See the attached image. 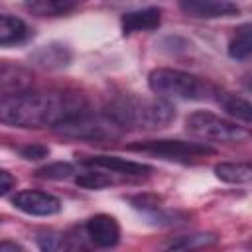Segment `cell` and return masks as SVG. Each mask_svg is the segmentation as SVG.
<instances>
[{
  "label": "cell",
  "instance_id": "obj_1",
  "mask_svg": "<svg viewBox=\"0 0 252 252\" xmlns=\"http://www.w3.org/2000/svg\"><path fill=\"white\" fill-rule=\"evenodd\" d=\"M85 108V96L75 91L24 89L0 96V124L14 128H55Z\"/></svg>",
  "mask_w": 252,
  "mask_h": 252
},
{
  "label": "cell",
  "instance_id": "obj_2",
  "mask_svg": "<svg viewBox=\"0 0 252 252\" xmlns=\"http://www.w3.org/2000/svg\"><path fill=\"white\" fill-rule=\"evenodd\" d=\"M122 130L146 128L156 130L167 126L175 118V108L161 96L142 98L134 94H122L108 102L104 110Z\"/></svg>",
  "mask_w": 252,
  "mask_h": 252
},
{
  "label": "cell",
  "instance_id": "obj_3",
  "mask_svg": "<svg viewBox=\"0 0 252 252\" xmlns=\"http://www.w3.org/2000/svg\"><path fill=\"white\" fill-rule=\"evenodd\" d=\"M148 85L156 96L179 100H211L220 93L211 81L169 67L154 69L148 75Z\"/></svg>",
  "mask_w": 252,
  "mask_h": 252
},
{
  "label": "cell",
  "instance_id": "obj_4",
  "mask_svg": "<svg viewBox=\"0 0 252 252\" xmlns=\"http://www.w3.org/2000/svg\"><path fill=\"white\" fill-rule=\"evenodd\" d=\"M55 130L63 136L79 140H114L124 132L106 112L94 114L89 110V106L57 124Z\"/></svg>",
  "mask_w": 252,
  "mask_h": 252
},
{
  "label": "cell",
  "instance_id": "obj_5",
  "mask_svg": "<svg viewBox=\"0 0 252 252\" xmlns=\"http://www.w3.org/2000/svg\"><path fill=\"white\" fill-rule=\"evenodd\" d=\"M185 128L191 136L203 142H244L248 138V130L244 126L207 110L191 112L185 118Z\"/></svg>",
  "mask_w": 252,
  "mask_h": 252
},
{
  "label": "cell",
  "instance_id": "obj_6",
  "mask_svg": "<svg viewBox=\"0 0 252 252\" xmlns=\"http://www.w3.org/2000/svg\"><path fill=\"white\" fill-rule=\"evenodd\" d=\"M130 150L156 154V156H163L167 159H181V161L215 154V150L211 146H207L205 142H185V140H148V142L130 146Z\"/></svg>",
  "mask_w": 252,
  "mask_h": 252
},
{
  "label": "cell",
  "instance_id": "obj_7",
  "mask_svg": "<svg viewBox=\"0 0 252 252\" xmlns=\"http://www.w3.org/2000/svg\"><path fill=\"white\" fill-rule=\"evenodd\" d=\"M12 205L20 209L22 213L33 215V217H51L61 211L59 197L45 193V191H35V189L16 193V197L12 199Z\"/></svg>",
  "mask_w": 252,
  "mask_h": 252
},
{
  "label": "cell",
  "instance_id": "obj_8",
  "mask_svg": "<svg viewBox=\"0 0 252 252\" xmlns=\"http://www.w3.org/2000/svg\"><path fill=\"white\" fill-rule=\"evenodd\" d=\"M179 8L183 10V14L201 20L228 18L240 12L238 4L232 0H179Z\"/></svg>",
  "mask_w": 252,
  "mask_h": 252
},
{
  "label": "cell",
  "instance_id": "obj_9",
  "mask_svg": "<svg viewBox=\"0 0 252 252\" xmlns=\"http://www.w3.org/2000/svg\"><path fill=\"white\" fill-rule=\"evenodd\" d=\"M85 232L89 236V240L98 246V248H110L116 246L120 240V224L114 217L110 215H94L87 220L85 224Z\"/></svg>",
  "mask_w": 252,
  "mask_h": 252
},
{
  "label": "cell",
  "instance_id": "obj_10",
  "mask_svg": "<svg viewBox=\"0 0 252 252\" xmlns=\"http://www.w3.org/2000/svg\"><path fill=\"white\" fill-rule=\"evenodd\" d=\"M161 24V10L159 8H142L134 10L122 16L120 26L124 33H136V32H152Z\"/></svg>",
  "mask_w": 252,
  "mask_h": 252
},
{
  "label": "cell",
  "instance_id": "obj_11",
  "mask_svg": "<svg viewBox=\"0 0 252 252\" xmlns=\"http://www.w3.org/2000/svg\"><path fill=\"white\" fill-rule=\"evenodd\" d=\"M30 85H32V75L28 69L10 61H0V96L24 91Z\"/></svg>",
  "mask_w": 252,
  "mask_h": 252
},
{
  "label": "cell",
  "instance_id": "obj_12",
  "mask_svg": "<svg viewBox=\"0 0 252 252\" xmlns=\"http://www.w3.org/2000/svg\"><path fill=\"white\" fill-rule=\"evenodd\" d=\"M85 163L94 165V167H102V169H110V171L120 173V175H146L152 171V167L146 163L130 161V159L118 158V156H93Z\"/></svg>",
  "mask_w": 252,
  "mask_h": 252
},
{
  "label": "cell",
  "instance_id": "obj_13",
  "mask_svg": "<svg viewBox=\"0 0 252 252\" xmlns=\"http://www.w3.org/2000/svg\"><path fill=\"white\" fill-rule=\"evenodd\" d=\"M30 33L32 32L24 20L10 14H0V47L24 43L30 37Z\"/></svg>",
  "mask_w": 252,
  "mask_h": 252
},
{
  "label": "cell",
  "instance_id": "obj_14",
  "mask_svg": "<svg viewBox=\"0 0 252 252\" xmlns=\"http://www.w3.org/2000/svg\"><path fill=\"white\" fill-rule=\"evenodd\" d=\"M81 2L83 0H26L24 6L28 12L39 18H53V16H63L75 10Z\"/></svg>",
  "mask_w": 252,
  "mask_h": 252
},
{
  "label": "cell",
  "instance_id": "obj_15",
  "mask_svg": "<svg viewBox=\"0 0 252 252\" xmlns=\"http://www.w3.org/2000/svg\"><path fill=\"white\" fill-rule=\"evenodd\" d=\"M33 59H35L39 65L49 67V69L65 67V65L71 61V51H69L65 45L51 43V45H43L39 51H35Z\"/></svg>",
  "mask_w": 252,
  "mask_h": 252
},
{
  "label": "cell",
  "instance_id": "obj_16",
  "mask_svg": "<svg viewBox=\"0 0 252 252\" xmlns=\"http://www.w3.org/2000/svg\"><path fill=\"white\" fill-rule=\"evenodd\" d=\"M215 175L224 183H248L252 179V167L250 163H232L222 161L215 165Z\"/></svg>",
  "mask_w": 252,
  "mask_h": 252
},
{
  "label": "cell",
  "instance_id": "obj_17",
  "mask_svg": "<svg viewBox=\"0 0 252 252\" xmlns=\"http://www.w3.org/2000/svg\"><path fill=\"white\" fill-rule=\"evenodd\" d=\"M217 100H219V102L222 104V108H224L230 116H234L236 120H242V122H246V124L252 120V106H250L248 100H244V98H240V96H236V94H228V93H219Z\"/></svg>",
  "mask_w": 252,
  "mask_h": 252
},
{
  "label": "cell",
  "instance_id": "obj_18",
  "mask_svg": "<svg viewBox=\"0 0 252 252\" xmlns=\"http://www.w3.org/2000/svg\"><path fill=\"white\" fill-rule=\"evenodd\" d=\"M252 51V39H250V24H244L236 30V33L232 35L230 43H228V55L232 59H246Z\"/></svg>",
  "mask_w": 252,
  "mask_h": 252
},
{
  "label": "cell",
  "instance_id": "obj_19",
  "mask_svg": "<svg viewBox=\"0 0 252 252\" xmlns=\"http://www.w3.org/2000/svg\"><path fill=\"white\" fill-rule=\"evenodd\" d=\"M219 238L215 234H187V236H181V238L173 240L167 248H171V250H195V248L211 246Z\"/></svg>",
  "mask_w": 252,
  "mask_h": 252
},
{
  "label": "cell",
  "instance_id": "obj_20",
  "mask_svg": "<svg viewBox=\"0 0 252 252\" xmlns=\"http://www.w3.org/2000/svg\"><path fill=\"white\" fill-rule=\"evenodd\" d=\"M75 173V167L67 161H55V163H49L45 167H39L37 169V177H43V179H67Z\"/></svg>",
  "mask_w": 252,
  "mask_h": 252
},
{
  "label": "cell",
  "instance_id": "obj_21",
  "mask_svg": "<svg viewBox=\"0 0 252 252\" xmlns=\"http://www.w3.org/2000/svg\"><path fill=\"white\" fill-rule=\"evenodd\" d=\"M77 185L85 187V189H104L108 185H112V177H108L106 173L100 171H85L81 175H77Z\"/></svg>",
  "mask_w": 252,
  "mask_h": 252
},
{
  "label": "cell",
  "instance_id": "obj_22",
  "mask_svg": "<svg viewBox=\"0 0 252 252\" xmlns=\"http://www.w3.org/2000/svg\"><path fill=\"white\" fill-rule=\"evenodd\" d=\"M47 154H49V150L45 146H39V144H32V146L22 148V156L26 159H43V158H47Z\"/></svg>",
  "mask_w": 252,
  "mask_h": 252
},
{
  "label": "cell",
  "instance_id": "obj_23",
  "mask_svg": "<svg viewBox=\"0 0 252 252\" xmlns=\"http://www.w3.org/2000/svg\"><path fill=\"white\" fill-rule=\"evenodd\" d=\"M14 185H16L14 175L10 171H6V169H0V197L6 195V193H10L14 189Z\"/></svg>",
  "mask_w": 252,
  "mask_h": 252
},
{
  "label": "cell",
  "instance_id": "obj_24",
  "mask_svg": "<svg viewBox=\"0 0 252 252\" xmlns=\"http://www.w3.org/2000/svg\"><path fill=\"white\" fill-rule=\"evenodd\" d=\"M0 250H4V252H18V250H24V246H22V244H18V242L2 240V242H0Z\"/></svg>",
  "mask_w": 252,
  "mask_h": 252
}]
</instances>
